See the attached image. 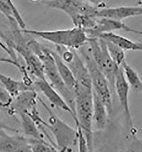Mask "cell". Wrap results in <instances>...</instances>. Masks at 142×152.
Masks as SVG:
<instances>
[{
  "label": "cell",
  "instance_id": "1",
  "mask_svg": "<svg viewBox=\"0 0 142 152\" xmlns=\"http://www.w3.org/2000/svg\"><path fill=\"white\" fill-rule=\"evenodd\" d=\"M27 42L28 47L39 57L42 63L46 79L65 100L73 112L74 122L77 124L74 92L68 88L62 79L50 48L32 38L27 39Z\"/></svg>",
  "mask_w": 142,
  "mask_h": 152
},
{
  "label": "cell",
  "instance_id": "2",
  "mask_svg": "<svg viewBox=\"0 0 142 152\" xmlns=\"http://www.w3.org/2000/svg\"><path fill=\"white\" fill-rule=\"evenodd\" d=\"M45 4L67 14L75 27L85 30L95 23L94 15L98 9L87 0H48Z\"/></svg>",
  "mask_w": 142,
  "mask_h": 152
},
{
  "label": "cell",
  "instance_id": "3",
  "mask_svg": "<svg viewBox=\"0 0 142 152\" xmlns=\"http://www.w3.org/2000/svg\"><path fill=\"white\" fill-rule=\"evenodd\" d=\"M76 115L77 118L76 126H80L88 142V151H93V108L92 88L77 84L74 91Z\"/></svg>",
  "mask_w": 142,
  "mask_h": 152
},
{
  "label": "cell",
  "instance_id": "4",
  "mask_svg": "<svg viewBox=\"0 0 142 152\" xmlns=\"http://www.w3.org/2000/svg\"><path fill=\"white\" fill-rule=\"evenodd\" d=\"M88 68L92 90L105 105L109 115L113 112L112 91L108 80L95 62L88 42L77 50Z\"/></svg>",
  "mask_w": 142,
  "mask_h": 152
},
{
  "label": "cell",
  "instance_id": "5",
  "mask_svg": "<svg viewBox=\"0 0 142 152\" xmlns=\"http://www.w3.org/2000/svg\"><path fill=\"white\" fill-rule=\"evenodd\" d=\"M21 31L28 35H34L52 43L55 46L78 50L88 41V35L84 29L75 27L55 30H36L21 29Z\"/></svg>",
  "mask_w": 142,
  "mask_h": 152
},
{
  "label": "cell",
  "instance_id": "6",
  "mask_svg": "<svg viewBox=\"0 0 142 152\" xmlns=\"http://www.w3.org/2000/svg\"><path fill=\"white\" fill-rule=\"evenodd\" d=\"M38 101L47 111L49 116L46 127L52 133L58 151L60 152L71 151L72 148L77 143V131L59 118L39 96Z\"/></svg>",
  "mask_w": 142,
  "mask_h": 152
},
{
  "label": "cell",
  "instance_id": "7",
  "mask_svg": "<svg viewBox=\"0 0 142 152\" xmlns=\"http://www.w3.org/2000/svg\"><path fill=\"white\" fill-rule=\"evenodd\" d=\"M87 42L95 62L108 79L113 92L114 91L115 77L120 66L114 62L110 56L103 39L89 38Z\"/></svg>",
  "mask_w": 142,
  "mask_h": 152
},
{
  "label": "cell",
  "instance_id": "8",
  "mask_svg": "<svg viewBox=\"0 0 142 152\" xmlns=\"http://www.w3.org/2000/svg\"><path fill=\"white\" fill-rule=\"evenodd\" d=\"M130 88L129 84L124 75L123 69L121 66H120L115 77L114 92H115L119 103L122 107L126 124L130 129L133 130L134 125L129 103Z\"/></svg>",
  "mask_w": 142,
  "mask_h": 152
},
{
  "label": "cell",
  "instance_id": "9",
  "mask_svg": "<svg viewBox=\"0 0 142 152\" xmlns=\"http://www.w3.org/2000/svg\"><path fill=\"white\" fill-rule=\"evenodd\" d=\"M37 100H38V96L34 89L22 91L14 97L12 103L7 112L12 116L20 112L29 113L37 107Z\"/></svg>",
  "mask_w": 142,
  "mask_h": 152
},
{
  "label": "cell",
  "instance_id": "10",
  "mask_svg": "<svg viewBox=\"0 0 142 152\" xmlns=\"http://www.w3.org/2000/svg\"><path fill=\"white\" fill-rule=\"evenodd\" d=\"M5 131L0 129V152H31L27 137L18 134L9 135Z\"/></svg>",
  "mask_w": 142,
  "mask_h": 152
},
{
  "label": "cell",
  "instance_id": "11",
  "mask_svg": "<svg viewBox=\"0 0 142 152\" xmlns=\"http://www.w3.org/2000/svg\"><path fill=\"white\" fill-rule=\"evenodd\" d=\"M33 84L34 88H37L39 90L52 105L57 108L69 113L74 120V115L69 106L58 91L49 83L46 78L36 79Z\"/></svg>",
  "mask_w": 142,
  "mask_h": 152
},
{
  "label": "cell",
  "instance_id": "12",
  "mask_svg": "<svg viewBox=\"0 0 142 152\" xmlns=\"http://www.w3.org/2000/svg\"><path fill=\"white\" fill-rule=\"evenodd\" d=\"M142 15L139 6L119 7L97 9L94 17L106 18L116 21H122L131 17Z\"/></svg>",
  "mask_w": 142,
  "mask_h": 152
},
{
  "label": "cell",
  "instance_id": "13",
  "mask_svg": "<svg viewBox=\"0 0 142 152\" xmlns=\"http://www.w3.org/2000/svg\"><path fill=\"white\" fill-rule=\"evenodd\" d=\"M66 63L71 70L78 84L92 88L88 68L80 55L77 53V50H74L73 56Z\"/></svg>",
  "mask_w": 142,
  "mask_h": 152
},
{
  "label": "cell",
  "instance_id": "14",
  "mask_svg": "<svg viewBox=\"0 0 142 152\" xmlns=\"http://www.w3.org/2000/svg\"><path fill=\"white\" fill-rule=\"evenodd\" d=\"M128 26L122 21H116L106 18L96 17L93 27L84 30L88 38H98L100 35L115 30L127 31Z\"/></svg>",
  "mask_w": 142,
  "mask_h": 152
},
{
  "label": "cell",
  "instance_id": "15",
  "mask_svg": "<svg viewBox=\"0 0 142 152\" xmlns=\"http://www.w3.org/2000/svg\"><path fill=\"white\" fill-rule=\"evenodd\" d=\"M93 128L100 131L103 130L107 124L108 111L105 105L93 91Z\"/></svg>",
  "mask_w": 142,
  "mask_h": 152
},
{
  "label": "cell",
  "instance_id": "16",
  "mask_svg": "<svg viewBox=\"0 0 142 152\" xmlns=\"http://www.w3.org/2000/svg\"><path fill=\"white\" fill-rule=\"evenodd\" d=\"M50 51L54 58L57 68L62 79L68 88L73 91L74 94V91L77 86V83L71 70L56 51L50 48Z\"/></svg>",
  "mask_w": 142,
  "mask_h": 152
},
{
  "label": "cell",
  "instance_id": "17",
  "mask_svg": "<svg viewBox=\"0 0 142 152\" xmlns=\"http://www.w3.org/2000/svg\"><path fill=\"white\" fill-rule=\"evenodd\" d=\"M18 115L20 118L22 130L26 137L38 140H44L39 126L28 113L20 112Z\"/></svg>",
  "mask_w": 142,
  "mask_h": 152
},
{
  "label": "cell",
  "instance_id": "18",
  "mask_svg": "<svg viewBox=\"0 0 142 152\" xmlns=\"http://www.w3.org/2000/svg\"><path fill=\"white\" fill-rule=\"evenodd\" d=\"M100 38L105 41H108L114 43L125 51H141L139 42L133 41L129 38L121 35L115 34L114 32L103 33L99 36Z\"/></svg>",
  "mask_w": 142,
  "mask_h": 152
},
{
  "label": "cell",
  "instance_id": "19",
  "mask_svg": "<svg viewBox=\"0 0 142 152\" xmlns=\"http://www.w3.org/2000/svg\"><path fill=\"white\" fill-rule=\"evenodd\" d=\"M121 66L130 88L136 92L142 91V81L135 70L129 65L126 59L122 62Z\"/></svg>",
  "mask_w": 142,
  "mask_h": 152
},
{
  "label": "cell",
  "instance_id": "20",
  "mask_svg": "<svg viewBox=\"0 0 142 152\" xmlns=\"http://www.w3.org/2000/svg\"><path fill=\"white\" fill-rule=\"evenodd\" d=\"M104 41L110 56L118 66H121L122 62L125 60V50L111 42Z\"/></svg>",
  "mask_w": 142,
  "mask_h": 152
},
{
  "label": "cell",
  "instance_id": "21",
  "mask_svg": "<svg viewBox=\"0 0 142 152\" xmlns=\"http://www.w3.org/2000/svg\"><path fill=\"white\" fill-rule=\"evenodd\" d=\"M31 152H56V147L51 143L47 142L44 140H38L28 138Z\"/></svg>",
  "mask_w": 142,
  "mask_h": 152
},
{
  "label": "cell",
  "instance_id": "22",
  "mask_svg": "<svg viewBox=\"0 0 142 152\" xmlns=\"http://www.w3.org/2000/svg\"><path fill=\"white\" fill-rule=\"evenodd\" d=\"M13 97L0 84V109L7 111Z\"/></svg>",
  "mask_w": 142,
  "mask_h": 152
},
{
  "label": "cell",
  "instance_id": "23",
  "mask_svg": "<svg viewBox=\"0 0 142 152\" xmlns=\"http://www.w3.org/2000/svg\"><path fill=\"white\" fill-rule=\"evenodd\" d=\"M0 12L10 21L12 25L18 26L12 10L3 0H0Z\"/></svg>",
  "mask_w": 142,
  "mask_h": 152
},
{
  "label": "cell",
  "instance_id": "24",
  "mask_svg": "<svg viewBox=\"0 0 142 152\" xmlns=\"http://www.w3.org/2000/svg\"><path fill=\"white\" fill-rule=\"evenodd\" d=\"M7 5L11 8L13 12L14 15L15 17V20L18 25V26L21 28V29H24L26 27L25 22L23 20L22 17L21 16L20 12L17 9V8L15 6L12 0H3Z\"/></svg>",
  "mask_w": 142,
  "mask_h": 152
},
{
  "label": "cell",
  "instance_id": "25",
  "mask_svg": "<svg viewBox=\"0 0 142 152\" xmlns=\"http://www.w3.org/2000/svg\"><path fill=\"white\" fill-rule=\"evenodd\" d=\"M76 131L77 137V145H78L79 151L80 152H89L87 140L81 127L77 126Z\"/></svg>",
  "mask_w": 142,
  "mask_h": 152
},
{
  "label": "cell",
  "instance_id": "26",
  "mask_svg": "<svg viewBox=\"0 0 142 152\" xmlns=\"http://www.w3.org/2000/svg\"><path fill=\"white\" fill-rule=\"evenodd\" d=\"M0 129H3L5 131H9L12 132L13 133H18L19 131L14 128H12L7 125L5 124L1 121H0Z\"/></svg>",
  "mask_w": 142,
  "mask_h": 152
},
{
  "label": "cell",
  "instance_id": "27",
  "mask_svg": "<svg viewBox=\"0 0 142 152\" xmlns=\"http://www.w3.org/2000/svg\"><path fill=\"white\" fill-rule=\"evenodd\" d=\"M87 1L96 7H104L102 5V4H104L103 0H87Z\"/></svg>",
  "mask_w": 142,
  "mask_h": 152
},
{
  "label": "cell",
  "instance_id": "28",
  "mask_svg": "<svg viewBox=\"0 0 142 152\" xmlns=\"http://www.w3.org/2000/svg\"><path fill=\"white\" fill-rule=\"evenodd\" d=\"M131 33H135V34H137L141 35H142V31L138 30H136V29H134V28H132V29H131Z\"/></svg>",
  "mask_w": 142,
  "mask_h": 152
},
{
  "label": "cell",
  "instance_id": "29",
  "mask_svg": "<svg viewBox=\"0 0 142 152\" xmlns=\"http://www.w3.org/2000/svg\"><path fill=\"white\" fill-rule=\"evenodd\" d=\"M0 38H1L2 39H3L4 40V39L5 38V35L4 34L1 30H0Z\"/></svg>",
  "mask_w": 142,
  "mask_h": 152
},
{
  "label": "cell",
  "instance_id": "30",
  "mask_svg": "<svg viewBox=\"0 0 142 152\" xmlns=\"http://www.w3.org/2000/svg\"><path fill=\"white\" fill-rule=\"evenodd\" d=\"M139 45H140L141 51H142V42H139Z\"/></svg>",
  "mask_w": 142,
  "mask_h": 152
},
{
  "label": "cell",
  "instance_id": "31",
  "mask_svg": "<svg viewBox=\"0 0 142 152\" xmlns=\"http://www.w3.org/2000/svg\"><path fill=\"white\" fill-rule=\"evenodd\" d=\"M29 1H33V2H38V1H41V0H29Z\"/></svg>",
  "mask_w": 142,
  "mask_h": 152
},
{
  "label": "cell",
  "instance_id": "32",
  "mask_svg": "<svg viewBox=\"0 0 142 152\" xmlns=\"http://www.w3.org/2000/svg\"><path fill=\"white\" fill-rule=\"evenodd\" d=\"M140 7H141V11H142V4H141L140 5H139Z\"/></svg>",
  "mask_w": 142,
  "mask_h": 152
}]
</instances>
